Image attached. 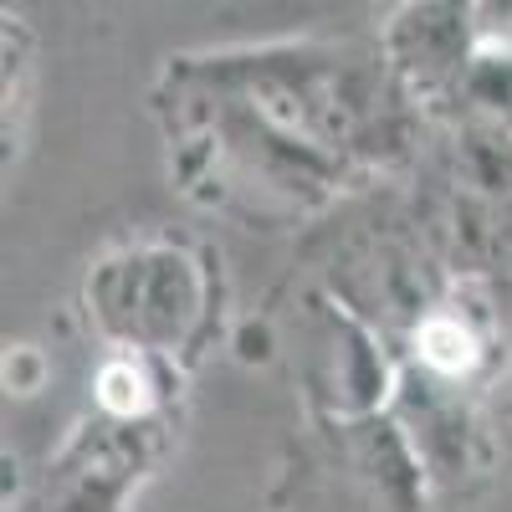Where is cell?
<instances>
[{
  "label": "cell",
  "instance_id": "obj_3",
  "mask_svg": "<svg viewBox=\"0 0 512 512\" xmlns=\"http://www.w3.org/2000/svg\"><path fill=\"white\" fill-rule=\"evenodd\" d=\"M6 379H11V390H36V379H41V359L31 349H16L6 359Z\"/></svg>",
  "mask_w": 512,
  "mask_h": 512
},
{
  "label": "cell",
  "instance_id": "obj_2",
  "mask_svg": "<svg viewBox=\"0 0 512 512\" xmlns=\"http://www.w3.org/2000/svg\"><path fill=\"white\" fill-rule=\"evenodd\" d=\"M98 395H103V405L118 410V415H134V410L149 405L144 374H139L134 364H108V369L98 374Z\"/></svg>",
  "mask_w": 512,
  "mask_h": 512
},
{
  "label": "cell",
  "instance_id": "obj_1",
  "mask_svg": "<svg viewBox=\"0 0 512 512\" xmlns=\"http://www.w3.org/2000/svg\"><path fill=\"white\" fill-rule=\"evenodd\" d=\"M420 354L431 359L436 369H446V374H456V369H466L477 359V344H472V333H466L461 323H451V318H431L420 328Z\"/></svg>",
  "mask_w": 512,
  "mask_h": 512
}]
</instances>
